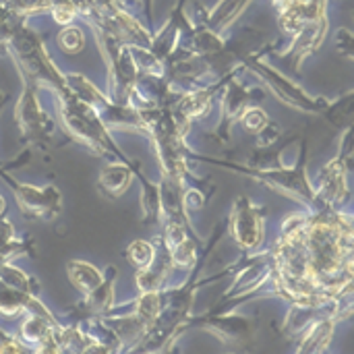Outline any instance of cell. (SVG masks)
<instances>
[{
    "label": "cell",
    "mask_w": 354,
    "mask_h": 354,
    "mask_svg": "<svg viewBox=\"0 0 354 354\" xmlns=\"http://www.w3.org/2000/svg\"><path fill=\"white\" fill-rule=\"evenodd\" d=\"M322 315H332V307H301V305H288V311H286V317H284V324H282V336L286 340H297L299 334L311 324L315 322L317 317Z\"/></svg>",
    "instance_id": "20"
},
{
    "label": "cell",
    "mask_w": 354,
    "mask_h": 354,
    "mask_svg": "<svg viewBox=\"0 0 354 354\" xmlns=\"http://www.w3.org/2000/svg\"><path fill=\"white\" fill-rule=\"evenodd\" d=\"M6 102H8V95L0 89V112H2V108L6 106Z\"/></svg>",
    "instance_id": "34"
},
{
    "label": "cell",
    "mask_w": 354,
    "mask_h": 354,
    "mask_svg": "<svg viewBox=\"0 0 354 354\" xmlns=\"http://www.w3.org/2000/svg\"><path fill=\"white\" fill-rule=\"evenodd\" d=\"M66 276L71 280V284L75 286V290H79L81 295H87L91 290H95L104 278L106 272L97 270L93 263L83 261V259H68L66 261Z\"/></svg>",
    "instance_id": "21"
},
{
    "label": "cell",
    "mask_w": 354,
    "mask_h": 354,
    "mask_svg": "<svg viewBox=\"0 0 354 354\" xmlns=\"http://www.w3.org/2000/svg\"><path fill=\"white\" fill-rule=\"evenodd\" d=\"M187 6H189V0H176V4L170 10L166 23L153 33V39H151V46L149 48L162 60H168L170 58V54L178 48L180 39L189 33V29L195 23V21L189 19Z\"/></svg>",
    "instance_id": "15"
},
{
    "label": "cell",
    "mask_w": 354,
    "mask_h": 354,
    "mask_svg": "<svg viewBox=\"0 0 354 354\" xmlns=\"http://www.w3.org/2000/svg\"><path fill=\"white\" fill-rule=\"evenodd\" d=\"M6 54L12 58L19 75L37 81L41 89H50L54 93L66 87V73H62L58 64L50 58L41 35L31 29L27 21H21L12 27L6 44Z\"/></svg>",
    "instance_id": "4"
},
{
    "label": "cell",
    "mask_w": 354,
    "mask_h": 354,
    "mask_svg": "<svg viewBox=\"0 0 354 354\" xmlns=\"http://www.w3.org/2000/svg\"><path fill=\"white\" fill-rule=\"evenodd\" d=\"M268 122H270V114H268L259 104L247 108L245 114H243L241 120H239V124L243 127V131H245L247 135H253V137H255Z\"/></svg>",
    "instance_id": "28"
},
{
    "label": "cell",
    "mask_w": 354,
    "mask_h": 354,
    "mask_svg": "<svg viewBox=\"0 0 354 354\" xmlns=\"http://www.w3.org/2000/svg\"><path fill=\"white\" fill-rule=\"evenodd\" d=\"M52 0H0V25L27 21L33 15L50 12Z\"/></svg>",
    "instance_id": "22"
},
{
    "label": "cell",
    "mask_w": 354,
    "mask_h": 354,
    "mask_svg": "<svg viewBox=\"0 0 354 354\" xmlns=\"http://www.w3.org/2000/svg\"><path fill=\"white\" fill-rule=\"evenodd\" d=\"M351 166H353V160L336 151V156L319 168L313 185H315L317 197L324 205L342 209L351 201V197H353L351 185H348Z\"/></svg>",
    "instance_id": "12"
},
{
    "label": "cell",
    "mask_w": 354,
    "mask_h": 354,
    "mask_svg": "<svg viewBox=\"0 0 354 354\" xmlns=\"http://www.w3.org/2000/svg\"><path fill=\"white\" fill-rule=\"evenodd\" d=\"M35 257V241L25 236L19 239L12 222L4 216H0V263H12L19 257Z\"/></svg>",
    "instance_id": "19"
},
{
    "label": "cell",
    "mask_w": 354,
    "mask_h": 354,
    "mask_svg": "<svg viewBox=\"0 0 354 354\" xmlns=\"http://www.w3.org/2000/svg\"><path fill=\"white\" fill-rule=\"evenodd\" d=\"M266 97V85H247L241 81L239 73L226 83L218 104H220V118L218 124L214 127V131L209 133L220 145L230 143L232 139V129L234 124L241 120V116L245 114L247 108L261 104Z\"/></svg>",
    "instance_id": "8"
},
{
    "label": "cell",
    "mask_w": 354,
    "mask_h": 354,
    "mask_svg": "<svg viewBox=\"0 0 354 354\" xmlns=\"http://www.w3.org/2000/svg\"><path fill=\"white\" fill-rule=\"evenodd\" d=\"M127 2H135V4H139V6H141V10L145 12L147 23H153V2H156V0H127Z\"/></svg>",
    "instance_id": "32"
},
{
    "label": "cell",
    "mask_w": 354,
    "mask_h": 354,
    "mask_svg": "<svg viewBox=\"0 0 354 354\" xmlns=\"http://www.w3.org/2000/svg\"><path fill=\"white\" fill-rule=\"evenodd\" d=\"M156 247H158V253H156V259L151 261V266H147L145 270H137V274H135V286L139 292H153V290L166 288L168 278L176 272L170 251L166 249V245L160 236H156Z\"/></svg>",
    "instance_id": "16"
},
{
    "label": "cell",
    "mask_w": 354,
    "mask_h": 354,
    "mask_svg": "<svg viewBox=\"0 0 354 354\" xmlns=\"http://www.w3.org/2000/svg\"><path fill=\"white\" fill-rule=\"evenodd\" d=\"M56 100V110H58V120L64 131V135L85 147L89 153L95 158H108V160H120L131 166H141L137 160L129 158L112 139V131L104 124L100 114L85 104L81 97H77L68 83L66 87L58 89L52 93Z\"/></svg>",
    "instance_id": "2"
},
{
    "label": "cell",
    "mask_w": 354,
    "mask_h": 354,
    "mask_svg": "<svg viewBox=\"0 0 354 354\" xmlns=\"http://www.w3.org/2000/svg\"><path fill=\"white\" fill-rule=\"evenodd\" d=\"M328 33H330V19H322V21L309 23L299 33L288 37V46L278 50L276 56L286 60L288 66L292 68V73H301L303 62L309 56H313L324 46Z\"/></svg>",
    "instance_id": "13"
},
{
    "label": "cell",
    "mask_w": 354,
    "mask_h": 354,
    "mask_svg": "<svg viewBox=\"0 0 354 354\" xmlns=\"http://www.w3.org/2000/svg\"><path fill=\"white\" fill-rule=\"evenodd\" d=\"M251 2L253 0H218L212 8H203L197 2V21L207 25L216 33L224 35L241 19V15L247 10Z\"/></svg>",
    "instance_id": "17"
},
{
    "label": "cell",
    "mask_w": 354,
    "mask_h": 354,
    "mask_svg": "<svg viewBox=\"0 0 354 354\" xmlns=\"http://www.w3.org/2000/svg\"><path fill=\"white\" fill-rule=\"evenodd\" d=\"M322 116L338 133H342L348 127H354V89L342 93L336 100H330V104Z\"/></svg>",
    "instance_id": "23"
},
{
    "label": "cell",
    "mask_w": 354,
    "mask_h": 354,
    "mask_svg": "<svg viewBox=\"0 0 354 354\" xmlns=\"http://www.w3.org/2000/svg\"><path fill=\"white\" fill-rule=\"evenodd\" d=\"M338 322L332 315H322L311 322L295 340V351L299 354H322L332 344Z\"/></svg>",
    "instance_id": "18"
},
{
    "label": "cell",
    "mask_w": 354,
    "mask_h": 354,
    "mask_svg": "<svg viewBox=\"0 0 354 354\" xmlns=\"http://www.w3.org/2000/svg\"><path fill=\"white\" fill-rule=\"evenodd\" d=\"M6 214V201H4V197L0 195V216H4Z\"/></svg>",
    "instance_id": "35"
},
{
    "label": "cell",
    "mask_w": 354,
    "mask_h": 354,
    "mask_svg": "<svg viewBox=\"0 0 354 354\" xmlns=\"http://www.w3.org/2000/svg\"><path fill=\"white\" fill-rule=\"evenodd\" d=\"M280 284L276 274V261L272 247L245 253L234 261L232 282L222 292L212 311H234L257 299H278Z\"/></svg>",
    "instance_id": "3"
},
{
    "label": "cell",
    "mask_w": 354,
    "mask_h": 354,
    "mask_svg": "<svg viewBox=\"0 0 354 354\" xmlns=\"http://www.w3.org/2000/svg\"><path fill=\"white\" fill-rule=\"evenodd\" d=\"M266 216H268V207L257 205L247 193H241L234 199L226 222H228V236L239 245L241 251L251 253L263 249Z\"/></svg>",
    "instance_id": "10"
},
{
    "label": "cell",
    "mask_w": 354,
    "mask_h": 354,
    "mask_svg": "<svg viewBox=\"0 0 354 354\" xmlns=\"http://www.w3.org/2000/svg\"><path fill=\"white\" fill-rule=\"evenodd\" d=\"M255 139H257V147H259V149L272 147V145H276V143L282 139V127H280L278 122L270 120V122L255 135Z\"/></svg>",
    "instance_id": "30"
},
{
    "label": "cell",
    "mask_w": 354,
    "mask_h": 354,
    "mask_svg": "<svg viewBox=\"0 0 354 354\" xmlns=\"http://www.w3.org/2000/svg\"><path fill=\"white\" fill-rule=\"evenodd\" d=\"M353 19H354V10H353Z\"/></svg>",
    "instance_id": "36"
},
{
    "label": "cell",
    "mask_w": 354,
    "mask_h": 354,
    "mask_svg": "<svg viewBox=\"0 0 354 354\" xmlns=\"http://www.w3.org/2000/svg\"><path fill=\"white\" fill-rule=\"evenodd\" d=\"M191 328L205 330L216 336L224 346L230 348H251L257 340V319L234 311H207L203 315H193L189 322Z\"/></svg>",
    "instance_id": "9"
},
{
    "label": "cell",
    "mask_w": 354,
    "mask_h": 354,
    "mask_svg": "<svg viewBox=\"0 0 354 354\" xmlns=\"http://www.w3.org/2000/svg\"><path fill=\"white\" fill-rule=\"evenodd\" d=\"M50 17H52V21L58 23L60 27L73 25L75 19L79 17V6H77L75 0H52Z\"/></svg>",
    "instance_id": "29"
},
{
    "label": "cell",
    "mask_w": 354,
    "mask_h": 354,
    "mask_svg": "<svg viewBox=\"0 0 354 354\" xmlns=\"http://www.w3.org/2000/svg\"><path fill=\"white\" fill-rule=\"evenodd\" d=\"M156 253H158L156 241H143V239L133 241L124 249V257L135 268V272L137 270H145L147 266H151V261L156 259Z\"/></svg>",
    "instance_id": "26"
},
{
    "label": "cell",
    "mask_w": 354,
    "mask_h": 354,
    "mask_svg": "<svg viewBox=\"0 0 354 354\" xmlns=\"http://www.w3.org/2000/svg\"><path fill=\"white\" fill-rule=\"evenodd\" d=\"M0 282L10 288L23 290V292L39 295V282L35 278L27 276L23 270H19L12 263H0Z\"/></svg>",
    "instance_id": "25"
},
{
    "label": "cell",
    "mask_w": 354,
    "mask_h": 354,
    "mask_svg": "<svg viewBox=\"0 0 354 354\" xmlns=\"http://www.w3.org/2000/svg\"><path fill=\"white\" fill-rule=\"evenodd\" d=\"M56 46L60 52L68 54V56H75L79 54L83 48H85V33L81 27L77 25H64L58 35H56Z\"/></svg>",
    "instance_id": "27"
},
{
    "label": "cell",
    "mask_w": 354,
    "mask_h": 354,
    "mask_svg": "<svg viewBox=\"0 0 354 354\" xmlns=\"http://www.w3.org/2000/svg\"><path fill=\"white\" fill-rule=\"evenodd\" d=\"M0 178L10 187L25 218L37 222H54L62 214V195L56 187H35L29 183H21L10 174L8 168L0 170Z\"/></svg>",
    "instance_id": "11"
},
{
    "label": "cell",
    "mask_w": 354,
    "mask_h": 354,
    "mask_svg": "<svg viewBox=\"0 0 354 354\" xmlns=\"http://www.w3.org/2000/svg\"><path fill=\"white\" fill-rule=\"evenodd\" d=\"M19 77H21L23 89L15 104V114H12L19 127V135L27 143V147L48 151L54 141L56 124L39 102V89H41L39 83L23 75Z\"/></svg>",
    "instance_id": "7"
},
{
    "label": "cell",
    "mask_w": 354,
    "mask_h": 354,
    "mask_svg": "<svg viewBox=\"0 0 354 354\" xmlns=\"http://www.w3.org/2000/svg\"><path fill=\"white\" fill-rule=\"evenodd\" d=\"M95 44L100 48V54L106 62L108 71V95L116 104H131L137 83H139V68L135 64V58L131 54V48L122 41H118L114 35L93 29Z\"/></svg>",
    "instance_id": "6"
},
{
    "label": "cell",
    "mask_w": 354,
    "mask_h": 354,
    "mask_svg": "<svg viewBox=\"0 0 354 354\" xmlns=\"http://www.w3.org/2000/svg\"><path fill=\"white\" fill-rule=\"evenodd\" d=\"M332 317L338 324L353 322L354 319V276H351L334 295L332 303Z\"/></svg>",
    "instance_id": "24"
},
{
    "label": "cell",
    "mask_w": 354,
    "mask_h": 354,
    "mask_svg": "<svg viewBox=\"0 0 354 354\" xmlns=\"http://www.w3.org/2000/svg\"><path fill=\"white\" fill-rule=\"evenodd\" d=\"M336 50L354 60V31H351L348 27H340L336 31Z\"/></svg>",
    "instance_id": "31"
},
{
    "label": "cell",
    "mask_w": 354,
    "mask_h": 354,
    "mask_svg": "<svg viewBox=\"0 0 354 354\" xmlns=\"http://www.w3.org/2000/svg\"><path fill=\"white\" fill-rule=\"evenodd\" d=\"M104 272H106L104 282L95 290L87 292V295H81V301L75 303L66 311L68 322L83 324V322L102 317L112 309V305H114V284H116V278H118V270L114 266H108Z\"/></svg>",
    "instance_id": "14"
},
{
    "label": "cell",
    "mask_w": 354,
    "mask_h": 354,
    "mask_svg": "<svg viewBox=\"0 0 354 354\" xmlns=\"http://www.w3.org/2000/svg\"><path fill=\"white\" fill-rule=\"evenodd\" d=\"M189 160L197 162V164H207V166H216V168H224L228 172L247 176L259 185H266L268 189L290 197L292 201L301 203L307 212H313L322 205L315 185L309 178V139L301 141V151H299V160L295 162V166H251L249 162H234V160H226V158H212V156H201L197 151H189Z\"/></svg>",
    "instance_id": "1"
},
{
    "label": "cell",
    "mask_w": 354,
    "mask_h": 354,
    "mask_svg": "<svg viewBox=\"0 0 354 354\" xmlns=\"http://www.w3.org/2000/svg\"><path fill=\"white\" fill-rule=\"evenodd\" d=\"M290 0H272V4L276 6V10H280V8H284L286 4H288Z\"/></svg>",
    "instance_id": "33"
},
{
    "label": "cell",
    "mask_w": 354,
    "mask_h": 354,
    "mask_svg": "<svg viewBox=\"0 0 354 354\" xmlns=\"http://www.w3.org/2000/svg\"><path fill=\"white\" fill-rule=\"evenodd\" d=\"M280 48L276 44H263L259 48H255L253 52H249L243 58V66L249 75H253L259 83L266 85V89H270L282 104L307 112V114H315L322 116L330 104L328 97L322 95H313L309 93L305 87H301L292 77L284 75L282 71H278L272 62L266 60V56L270 52H278Z\"/></svg>",
    "instance_id": "5"
}]
</instances>
